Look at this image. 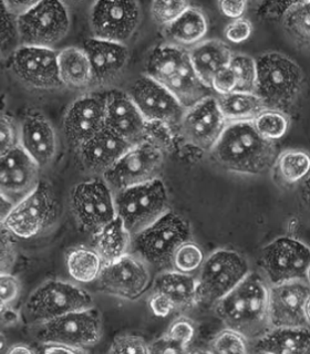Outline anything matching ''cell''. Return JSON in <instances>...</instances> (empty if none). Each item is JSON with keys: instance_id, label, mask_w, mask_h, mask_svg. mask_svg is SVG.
Wrapping results in <instances>:
<instances>
[{"instance_id": "1", "label": "cell", "mask_w": 310, "mask_h": 354, "mask_svg": "<svg viewBox=\"0 0 310 354\" xmlns=\"http://www.w3.org/2000/svg\"><path fill=\"white\" fill-rule=\"evenodd\" d=\"M210 154L223 169L244 175L263 174L278 156L276 144L260 136L252 121L227 123Z\"/></svg>"}, {"instance_id": "2", "label": "cell", "mask_w": 310, "mask_h": 354, "mask_svg": "<svg viewBox=\"0 0 310 354\" xmlns=\"http://www.w3.org/2000/svg\"><path fill=\"white\" fill-rule=\"evenodd\" d=\"M268 282L263 274L249 271L234 289L215 304L219 320L230 329L253 341L271 329Z\"/></svg>"}, {"instance_id": "3", "label": "cell", "mask_w": 310, "mask_h": 354, "mask_svg": "<svg viewBox=\"0 0 310 354\" xmlns=\"http://www.w3.org/2000/svg\"><path fill=\"white\" fill-rule=\"evenodd\" d=\"M147 77L169 90L185 109L208 97V88L194 71L188 53L174 44H158L147 57Z\"/></svg>"}, {"instance_id": "4", "label": "cell", "mask_w": 310, "mask_h": 354, "mask_svg": "<svg viewBox=\"0 0 310 354\" xmlns=\"http://www.w3.org/2000/svg\"><path fill=\"white\" fill-rule=\"evenodd\" d=\"M255 94L266 109L284 111L296 102L304 84L302 68L284 53H266L256 59Z\"/></svg>"}, {"instance_id": "5", "label": "cell", "mask_w": 310, "mask_h": 354, "mask_svg": "<svg viewBox=\"0 0 310 354\" xmlns=\"http://www.w3.org/2000/svg\"><path fill=\"white\" fill-rule=\"evenodd\" d=\"M191 225L183 216L167 210L158 221L131 239L130 254L149 267L164 268L171 265L175 250L191 241Z\"/></svg>"}, {"instance_id": "6", "label": "cell", "mask_w": 310, "mask_h": 354, "mask_svg": "<svg viewBox=\"0 0 310 354\" xmlns=\"http://www.w3.org/2000/svg\"><path fill=\"white\" fill-rule=\"evenodd\" d=\"M116 217L131 236L158 221L169 209V194L161 178L114 193Z\"/></svg>"}, {"instance_id": "7", "label": "cell", "mask_w": 310, "mask_h": 354, "mask_svg": "<svg viewBox=\"0 0 310 354\" xmlns=\"http://www.w3.org/2000/svg\"><path fill=\"white\" fill-rule=\"evenodd\" d=\"M94 307L88 291L64 280L50 279L36 288L24 306L28 324H44L66 313Z\"/></svg>"}, {"instance_id": "8", "label": "cell", "mask_w": 310, "mask_h": 354, "mask_svg": "<svg viewBox=\"0 0 310 354\" xmlns=\"http://www.w3.org/2000/svg\"><path fill=\"white\" fill-rule=\"evenodd\" d=\"M19 46L55 49L69 33L71 18L66 3L57 0L36 1L17 18Z\"/></svg>"}, {"instance_id": "9", "label": "cell", "mask_w": 310, "mask_h": 354, "mask_svg": "<svg viewBox=\"0 0 310 354\" xmlns=\"http://www.w3.org/2000/svg\"><path fill=\"white\" fill-rule=\"evenodd\" d=\"M59 216L58 199L47 182L40 180L27 196L15 203L3 221L16 238L31 239L53 226Z\"/></svg>"}, {"instance_id": "10", "label": "cell", "mask_w": 310, "mask_h": 354, "mask_svg": "<svg viewBox=\"0 0 310 354\" xmlns=\"http://www.w3.org/2000/svg\"><path fill=\"white\" fill-rule=\"evenodd\" d=\"M248 261L232 249L212 252L199 267L197 302L215 304L248 274Z\"/></svg>"}, {"instance_id": "11", "label": "cell", "mask_w": 310, "mask_h": 354, "mask_svg": "<svg viewBox=\"0 0 310 354\" xmlns=\"http://www.w3.org/2000/svg\"><path fill=\"white\" fill-rule=\"evenodd\" d=\"M259 265L268 285L293 280L308 281L309 248L296 238H276L260 252Z\"/></svg>"}, {"instance_id": "12", "label": "cell", "mask_w": 310, "mask_h": 354, "mask_svg": "<svg viewBox=\"0 0 310 354\" xmlns=\"http://www.w3.org/2000/svg\"><path fill=\"white\" fill-rule=\"evenodd\" d=\"M163 166L162 149L156 144L142 141L127 149L102 178L116 193L160 178Z\"/></svg>"}, {"instance_id": "13", "label": "cell", "mask_w": 310, "mask_h": 354, "mask_svg": "<svg viewBox=\"0 0 310 354\" xmlns=\"http://www.w3.org/2000/svg\"><path fill=\"white\" fill-rule=\"evenodd\" d=\"M38 326L39 342L62 343L86 352L102 335V318L94 307L66 313Z\"/></svg>"}, {"instance_id": "14", "label": "cell", "mask_w": 310, "mask_h": 354, "mask_svg": "<svg viewBox=\"0 0 310 354\" xmlns=\"http://www.w3.org/2000/svg\"><path fill=\"white\" fill-rule=\"evenodd\" d=\"M69 204L79 227L91 234L116 217L113 191L102 177L78 183L70 192Z\"/></svg>"}, {"instance_id": "15", "label": "cell", "mask_w": 310, "mask_h": 354, "mask_svg": "<svg viewBox=\"0 0 310 354\" xmlns=\"http://www.w3.org/2000/svg\"><path fill=\"white\" fill-rule=\"evenodd\" d=\"M142 21L138 1H95L89 12L92 38L127 44Z\"/></svg>"}, {"instance_id": "16", "label": "cell", "mask_w": 310, "mask_h": 354, "mask_svg": "<svg viewBox=\"0 0 310 354\" xmlns=\"http://www.w3.org/2000/svg\"><path fill=\"white\" fill-rule=\"evenodd\" d=\"M10 70L17 80L31 90L55 91L64 88L59 77L57 50L19 46L10 55Z\"/></svg>"}, {"instance_id": "17", "label": "cell", "mask_w": 310, "mask_h": 354, "mask_svg": "<svg viewBox=\"0 0 310 354\" xmlns=\"http://www.w3.org/2000/svg\"><path fill=\"white\" fill-rule=\"evenodd\" d=\"M97 283L107 295L136 301L149 289L152 277L149 266L129 252L112 263H104Z\"/></svg>"}, {"instance_id": "18", "label": "cell", "mask_w": 310, "mask_h": 354, "mask_svg": "<svg viewBox=\"0 0 310 354\" xmlns=\"http://www.w3.org/2000/svg\"><path fill=\"white\" fill-rule=\"evenodd\" d=\"M309 299L308 281L293 280L269 285V326L309 328Z\"/></svg>"}, {"instance_id": "19", "label": "cell", "mask_w": 310, "mask_h": 354, "mask_svg": "<svg viewBox=\"0 0 310 354\" xmlns=\"http://www.w3.org/2000/svg\"><path fill=\"white\" fill-rule=\"evenodd\" d=\"M145 121L165 127H179L186 109L160 83L143 75L127 91Z\"/></svg>"}, {"instance_id": "20", "label": "cell", "mask_w": 310, "mask_h": 354, "mask_svg": "<svg viewBox=\"0 0 310 354\" xmlns=\"http://www.w3.org/2000/svg\"><path fill=\"white\" fill-rule=\"evenodd\" d=\"M64 136L79 149L105 127V93L88 92L75 100L64 113Z\"/></svg>"}, {"instance_id": "21", "label": "cell", "mask_w": 310, "mask_h": 354, "mask_svg": "<svg viewBox=\"0 0 310 354\" xmlns=\"http://www.w3.org/2000/svg\"><path fill=\"white\" fill-rule=\"evenodd\" d=\"M226 124L215 97L208 95L186 109L179 127L184 140L192 147L210 152Z\"/></svg>"}, {"instance_id": "22", "label": "cell", "mask_w": 310, "mask_h": 354, "mask_svg": "<svg viewBox=\"0 0 310 354\" xmlns=\"http://www.w3.org/2000/svg\"><path fill=\"white\" fill-rule=\"evenodd\" d=\"M18 145L38 165L46 169L53 165L58 153V136L46 116L33 112L18 123Z\"/></svg>"}, {"instance_id": "23", "label": "cell", "mask_w": 310, "mask_h": 354, "mask_svg": "<svg viewBox=\"0 0 310 354\" xmlns=\"http://www.w3.org/2000/svg\"><path fill=\"white\" fill-rule=\"evenodd\" d=\"M147 123L127 92H105V129L131 145L141 143L147 136Z\"/></svg>"}, {"instance_id": "24", "label": "cell", "mask_w": 310, "mask_h": 354, "mask_svg": "<svg viewBox=\"0 0 310 354\" xmlns=\"http://www.w3.org/2000/svg\"><path fill=\"white\" fill-rule=\"evenodd\" d=\"M40 171L19 145L0 158V193L11 202H19L40 183Z\"/></svg>"}, {"instance_id": "25", "label": "cell", "mask_w": 310, "mask_h": 354, "mask_svg": "<svg viewBox=\"0 0 310 354\" xmlns=\"http://www.w3.org/2000/svg\"><path fill=\"white\" fill-rule=\"evenodd\" d=\"M91 66L94 88H109L127 69L130 51L127 44L86 39L82 47Z\"/></svg>"}, {"instance_id": "26", "label": "cell", "mask_w": 310, "mask_h": 354, "mask_svg": "<svg viewBox=\"0 0 310 354\" xmlns=\"http://www.w3.org/2000/svg\"><path fill=\"white\" fill-rule=\"evenodd\" d=\"M131 147L104 127L77 149L78 158L89 174L102 177Z\"/></svg>"}, {"instance_id": "27", "label": "cell", "mask_w": 310, "mask_h": 354, "mask_svg": "<svg viewBox=\"0 0 310 354\" xmlns=\"http://www.w3.org/2000/svg\"><path fill=\"white\" fill-rule=\"evenodd\" d=\"M253 353L304 354L310 351L309 328H271L250 341Z\"/></svg>"}, {"instance_id": "28", "label": "cell", "mask_w": 310, "mask_h": 354, "mask_svg": "<svg viewBox=\"0 0 310 354\" xmlns=\"http://www.w3.org/2000/svg\"><path fill=\"white\" fill-rule=\"evenodd\" d=\"M188 53L194 71L208 88L214 75L228 66L232 55L228 46L217 39L199 42Z\"/></svg>"}, {"instance_id": "29", "label": "cell", "mask_w": 310, "mask_h": 354, "mask_svg": "<svg viewBox=\"0 0 310 354\" xmlns=\"http://www.w3.org/2000/svg\"><path fill=\"white\" fill-rule=\"evenodd\" d=\"M58 69L64 88L77 91L94 88L91 66L82 48L66 47L58 51Z\"/></svg>"}, {"instance_id": "30", "label": "cell", "mask_w": 310, "mask_h": 354, "mask_svg": "<svg viewBox=\"0 0 310 354\" xmlns=\"http://www.w3.org/2000/svg\"><path fill=\"white\" fill-rule=\"evenodd\" d=\"M153 291L163 293L176 309H186L197 304V277L181 271H164L154 280Z\"/></svg>"}, {"instance_id": "31", "label": "cell", "mask_w": 310, "mask_h": 354, "mask_svg": "<svg viewBox=\"0 0 310 354\" xmlns=\"http://www.w3.org/2000/svg\"><path fill=\"white\" fill-rule=\"evenodd\" d=\"M208 29L204 12L190 6L177 19L166 26L164 33L169 44L183 48L199 44L208 33Z\"/></svg>"}, {"instance_id": "32", "label": "cell", "mask_w": 310, "mask_h": 354, "mask_svg": "<svg viewBox=\"0 0 310 354\" xmlns=\"http://www.w3.org/2000/svg\"><path fill=\"white\" fill-rule=\"evenodd\" d=\"M93 236V248L103 263H112L130 252L131 236L119 217L101 227Z\"/></svg>"}, {"instance_id": "33", "label": "cell", "mask_w": 310, "mask_h": 354, "mask_svg": "<svg viewBox=\"0 0 310 354\" xmlns=\"http://www.w3.org/2000/svg\"><path fill=\"white\" fill-rule=\"evenodd\" d=\"M215 99L219 112L226 123L253 121L266 109L256 94L248 92L234 91Z\"/></svg>"}, {"instance_id": "34", "label": "cell", "mask_w": 310, "mask_h": 354, "mask_svg": "<svg viewBox=\"0 0 310 354\" xmlns=\"http://www.w3.org/2000/svg\"><path fill=\"white\" fill-rule=\"evenodd\" d=\"M103 265V260L93 247H75L68 252L66 257L68 274L78 283L97 281Z\"/></svg>"}, {"instance_id": "35", "label": "cell", "mask_w": 310, "mask_h": 354, "mask_svg": "<svg viewBox=\"0 0 310 354\" xmlns=\"http://www.w3.org/2000/svg\"><path fill=\"white\" fill-rule=\"evenodd\" d=\"M309 1L289 3L282 14V26L286 33L297 46H309Z\"/></svg>"}, {"instance_id": "36", "label": "cell", "mask_w": 310, "mask_h": 354, "mask_svg": "<svg viewBox=\"0 0 310 354\" xmlns=\"http://www.w3.org/2000/svg\"><path fill=\"white\" fill-rule=\"evenodd\" d=\"M275 166L284 182H300L309 171V155L302 149H288L277 156Z\"/></svg>"}, {"instance_id": "37", "label": "cell", "mask_w": 310, "mask_h": 354, "mask_svg": "<svg viewBox=\"0 0 310 354\" xmlns=\"http://www.w3.org/2000/svg\"><path fill=\"white\" fill-rule=\"evenodd\" d=\"M253 125L266 140L275 142L287 133L289 121L282 111L265 109L254 120Z\"/></svg>"}, {"instance_id": "38", "label": "cell", "mask_w": 310, "mask_h": 354, "mask_svg": "<svg viewBox=\"0 0 310 354\" xmlns=\"http://www.w3.org/2000/svg\"><path fill=\"white\" fill-rule=\"evenodd\" d=\"M228 68L235 75L236 91L255 93L257 69L254 58L244 53H232Z\"/></svg>"}, {"instance_id": "39", "label": "cell", "mask_w": 310, "mask_h": 354, "mask_svg": "<svg viewBox=\"0 0 310 354\" xmlns=\"http://www.w3.org/2000/svg\"><path fill=\"white\" fill-rule=\"evenodd\" d=\"M19 47L17 18L9 11L5 1H0V53L11 55Z\"/></svg>"}, {"instance_id": "40", "label": "cell", "mask_w": 310, "mask_h": 354, "mask_svg": "<svg viewBox=\"0 0 310 354\" xmlns=\"http://www.w3.org/2000/svg\"><path fill=\"white\" fill-rule=\"evenodd\" d=\"M203 261H204V254L202 249L197 243L191 241L182 243L175 250L172 258V265L174 266L175 269L185 274H192L194 271L199 270Z\"/></svg>"}, {"instance_id": "41", "label": "cell", "mask_w": 310, "mask_h": 354, "mask_svg": "<svg viewBox=\"0 0 310 354\" xmlns=\"http://www.w3.org/2000/svg\"><path fill=\"white\" fill-rule=\"evenodd\" d=\"M210 352L212 353H247L248 340L235 330H223L214 337L210 343Z\"/></svg>"}, {"instance_id": "42", "label": "cell", "mask_w": 310, "mask_h": 354, "mask_svg": "<svg viewBox=\"0 0 310 354\" xmlns=\"http://www.w3.org/2000/svg\"><path fill=\"white\" fill-rule=\"evenodd\" d=\"M190 7L186 1H172V0H166V1H153L151 3V15H152L153 20L158 25L167 26L171 22L177 19L181 15Z\"/></svg>"}, {"instance_id": "43", "label": "cell", "mask_w": 310, "mask_h": 354, "mask_svg": "<svg viewBox=\"0 0 310 354\" xmlns=\"http://www.w3.org/2000/svg\"><path fill=\"white\" fill-rule=\"evenodd\" d=\"M197 335V326L194 321L188 317H180L175 319L169 329L166 331L165 335L170 340L173 341L175 344L181 346L184 351H188V348L191 344Z\"/></svg>"}, {"instance_id": "44", "label": "cell", "mask_w": 310, "mask_h": 354, "mask_svg": "<svg viewBox=\"0 0 310 354\" xmlns=\"http://www.w3.org/2000/svg\"><path fill=\"white\" fill-rule=\"evenodd\" d=\"M17 238L0 223V272L12 270L18 258Z\"/></svg>"}, {"instance_id": "45", "label": "cell", "mask_w": 310, "mask_h": 354, "mask_svg": "<svg viewBox=\"0 0 310 354\" xmlns=\"http://www.w3.org/2000/svg\"><path fill=\"white\" fill-rule=\"evenodd\" d=\"M109 353L145 354L149 353V343L141 335H118L111 342Z\"/></svg>"}, {"instance_id": "46", "label": "cell", "mask_w": 310, "mask_h": 354, "mask_svg": "<svg viewBox=\"0 0 310 354\" xmlns=\"http://www.w3.org/2000/svg\"><path fill=\"white\" fill-rule=\"evenodd\" d=\"M21 282L19 278L8 272H0V315L10 308L11 304L19 298Z\"/></svg>"}, {"instance_id": "47", "label": "cell", "mask_w": 310, "mask_h": 354, "mask_svg": "<svg viewBox=\"0 0 310 354\" xmlns=\"http://www.w3.org/2000/svg\"><path fill=\"white\" fill-rule=\"evenodd\" d=\"M18 145V124L6 114L0 113V158Z\"/></svg>"}, {"instance_id": "48", "label": "cell", "mask_w": 310, "mask_h": 354, "mask_svg": "<svg viewBox=\"0 0 310 354\" xmlns=\"http://www.w3.org/2000/svg\"><path fill=\"white\" fill-rule=\"evenodd\" d=\"M253 32L252 22L248 19H235L225 28V37L232 44H241L246 41Z\"/></svg>"}, {"instance_id": "49", "label": "cell", "mask_w": 310, "mask_h": 354, "mask_svg": "<svg viewBox=\"0 0 310 354\" xmlns=\"http://www.w3.org/2000/svg\"><path fill=\"white\" fill-rule=\"evenodd\" d=\"M210 88L219 93V95L232 93L236 91V79L232 70L228 66H225L224 69L217 72L212 79Z\"/></svg>"}, {"instance_id": "50", "label": "cell", "mask_w": 310, "mask_h": 354, "mask_svg": "<svg viewBox=\"0 0 310 354\" xmlns=\"http://www.w3.org/2000/svg\"><path fill=\"white\" fill-rule=\"evenodd\" d=\"M149 307L155 315L165 318L167 315H171L175 308L174 304L163 293L153 291L152 295L149 299Z\"/></svg>"}, {"instance_id": "51", "label": "cell", "mask_w": 310, "mask_h": 354, "mask_svg": "<svg viewBox=\"0 0 310 354\" xmlns=\"http://www.w3.org/2000/svg\"><path fill=\"white\" fill-rule=\"evenodd\" d=\"M149 353H184L185 352L181 346L170 340L165 335L153 341L152 343H149Z\"/></svg>"}, {"instance_id": "52", "label": "cell", "mask_w": 310, "mask_h": 354, "mask_svg": "<svg viewBox=\"0 0 310 354\" xmlns=\"http://www.w3.org/2000/svg\"><path fill=\"white\" fill-rule=\"evenodd\" d=\"M219 8L221 14L227 18L232 19H239L243 16L244 12L246 11L247 3L239 0V1H230V0H223L219 1Z\"/></svg>"}, {"instance_id": "53", "label": "cell", "mask_w": 310, "mask_h": 354, "mask_svg": "<svg viewBox=\"0 0 310 354\" xmlns=\"http://www.w3.org/2000/svg\"><path fill=\"white\" fill-rule=\"evenodd\" d=\"M39 352L44 353H86V351L81 348H73V346H66L62 343L55 342H40V350Z\"/></svg>"}, {"instance_id": "54", "label": "cell", "mask_w": 310, "mask_h": 354, "mask_svg": "<svg viewBox=\"0 0 310 354\" xmlns=\"http://www.w3.org/2000/svg\"><path fill=\"white\" fill-rule=\"evenodd\" d=\"M5 3L11 14L18 18V17L26 14L36 1H5Z\"/></svg>"}, {"instance_id": "55", "label": "cell", "mask_w": 310, "mask_h": 354, "mask_svg": "<svg viewBox=\"0 0 310 354\" xmlns=\"http://www.w3.org/2000/svg\"><path fill=\"white\" fill-rule=\"evenodd\" d=\"M12 206H14V203L11 202L10 199L6 197L3 194L0 193V223H3L6 221Z\"/></svg>"}, {"instance_id": "56", "label": "cell", "mask_w": 310, "mask_h": 354, "mask_svg": "<svg viewBox=\"0 0 310 354\" xmlns=\"http://www.w3.org/2000/svg\"><path fill=\"white\" fill-rule=\"evenodd\" d=\"M37 351H38V350L33 348L30 344H26V343H16V344H12V346H10V348H8V350H7L8 353L12 354H33L36 353Z\"/></svg>"}, {"instance_id": "57", "label": "cell", "mask_w": 310, "mask_h": 354, "mask_svg": "<svg viewBox=\"0 0 310 354\" xmlns=\"http://www.w3.org/2000/svg\"><path fill=\"white\" fill-rule=\"evenodd\" d=\"M6 344V339L5 335L0 332V350H3V346H5Z\"/></svg>"}, {"instance_id": "58", "label": "cell", "mask_w": 310, "mask_h": 354, "mask_svg": "<svg viewBox=\"0 0 310 354\" xmlns=\"http://www.w3.org/2000/svg\"><path fill=\"white\" fill-rule=\"evenodd\" d=\"M3 53H0V66H1V61H3Z\"/></svg>"}]
</instances>
